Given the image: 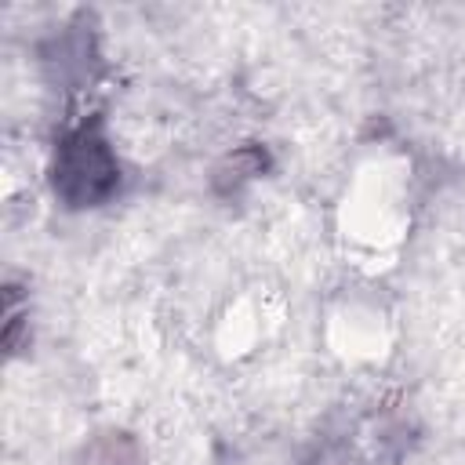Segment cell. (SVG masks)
I'll list each match as a JSON object with an SVG mask.
<instances>
[]
</instances>
